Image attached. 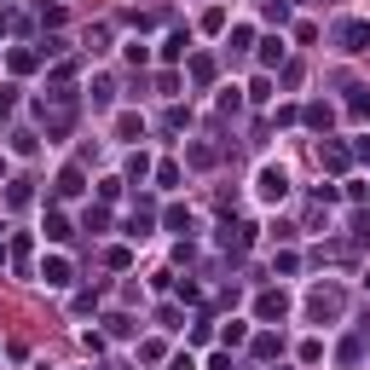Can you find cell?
<instances>
[{"mask_svg":"<svg viewBox=\"0 0 370 370\" xmlns=\"http://www.w3.org/2000/svg\"><path fill=\"white\" fill-rule=\"evenodd\" d=\"M255 191H261V203H284L289 197V174L284 168H261L255 174Z\"/></svg>","mask_w":370,"mask_h":370,"instance_id":"obj_1","label":"cell"},{"mask_svg":"<svg viewBox=\"0 0 370 370\" xmlns=\"http://www.w3.org/2000/svg\"><path fill=\"white\" fill-rule=\"evenodd\" d=\"M307 313L318 318V324H324V318H342V295H335V289H324V284H318L313 295H307Z\"/></svg>","mask_w":370,"mask_h":370,"instance_id":"obj_2","label":"cell"},{"mask_svg":"<svg viewBox=\"0 0 370 370\" xmlns=\"http://www.w3.org/2000/svg\"><path fill=\"white\" fill-rule=\"evenodd\" d=\"M342 53H370V24H342Z\"/></svg>","mask_w":370,"mask_h":370,"instance_id":"obj_3","label":"cell"},{"mask_svg":"<svg viewBox=\"0 0 370 370\" xmlns=\"http://www.w3.org/2000/svg\"><path fill=\"white\" fill-rule=\"evenodd\" d=\"M255 313H261V318H284L289 313V295H284V289H266V295L255 301Z\"/></svg>","mask_w":370,"mask_h":370,"instance_id":"obj_4","label":"cell"},{"mask_svg":"<svg viewBox=\"0 0 370 370\" xmlns=\"http://www.w3.org/2000/svg\"><path fill=\"white\" fill-rule=\"evenodd\" d=\"M82 191H87L82 168H64V174H58V197H82Z\"/></svg>","mask_w":370,"mask_h":370,"instance_id":"obj_5","label":"cell"},{"mask_svg":"<svg viewBox=\"0 0 370 370\" xmlns=\"http://www.w3.org/2000/svg\"><path fill=\"white\" fill-rule=\"evenodd\" d=\"M335 359H342V364L353 370V364H359V359H364V335H347V342H342V347H335Z\"/></svg>","mask_w":370,"mask_h":370,"instance_id":"obj_6","label":"cell"},{"mask_svg":"<svg viewBox=\"0 0 370 370\" xmlns=\"http://www.w3.org/2000/svg\"><path fill=\"white\" fill-rule=\"evenodd\" d=\"M41 278L53 284V289H64V284H70V261H58V255H53V261L41 266Z\"/></svg>","mask_w":370,"mask_h":370,"instance_id":"obj_7","label":"cell"},{"mask_svg":"<svg viewBox=\"0 0 370 370\" xmlns=\"http://www.w3.org/2000/svg\"><path fill=\"white\" fill-rule=\"evenodd\" d=\"M185 53H191V29H174L163 41V58H185Z\"/></svg>","mask_w":370,"mask_h":370,"instance_id":"obj_8","label":"cell"},{"mask_svg":"<svg viewBox=\"0 0 370 370\" xmlns=\"http://www.w3.org/2000/svg\"><path fill=\"white\" fill-rule=\"evenodd\" d=\"M261 64H266V70H278V64H284V41H278V35L261 41Z\"/></svg>","mask_w":370,"mask_h":370,"instance_id":"obj_9","label":"cell"},{"mask_svg":"<svg viewBox=\"0 0 370 370\" xmlns=\"http://www.w3.org/2000/svg\"><path fill=\"white\" fill-rule=\"evenodd\" d=\"M347 110H353V116H359V122H370V87H353V99H347Z\"/></svg>","mask_w":370,"mask_h":370,"instance_id":"obj_10","label":"cell"},{"mask_svg":"<svg viewBox=\"0 0 370 370\" xmlns=\"http://www.w3.org/2000/svg\"><path fill=\"white\" fill-rule=\"evenodd\" d=\"M318 163H324V168H335V174H342V168H347V151H342V145H324V151H318Z\"/></svg>","mask_w":370,"mask_h":370,"instance_id":"obj_11","label":"cell"},{"mask_svg":"<svg viewBox=\"0 0 370 370\" xmlns=\"http://www.w3.org/2000/svg\"><path fill=\"white\" fill-rule=\"evenodd\" d=\"M191 82H197V87L214 82V58H191Z\"/></svg>","mask_w":370,"mask_h":370,"instance_id":"obj_12","label":"cell"},{"mask_svg":"<svg viewBox=\"0 0 370 370\" xmlns=\"http://www.w3.org/2000/svg\"><path fill=\"white\" fill-rule=\"evenodd\" d=\"M46 237H53V243H64V237H70V220H64V214H46Z\"/></svg>","mask_w":370,"mask_h":370,"instance_id":"obj_13","label":"cell"},{"mask_svg":"<svg viewBox=\"0 0 370 370\" xmlns=\"http://www.w3.org/2000/svg\"><path fill=\"white\" fill-rule=\"evenodd\" d=\"M35 64H41V53H29V46H24V53H12V70H18V75H29Z\"/></svg>","mask_w":370,"mask_h":370,"instance_id":"obj_14","label":"cell"},{"mask_svg":"<svg viewBox=\"0 0 370 370\" xmlns=\"http://www.w3.org/2000/svg\"><path fill=\"white\" fill-rule=\"evenodd\" d=\"M330 116H335L330 104H313V110H307V127H318V133H324V127H330Z\"/></svg>","mask_w":370,"mask_h":370,"instance_id":"obj_15","label":"cell"},{"mask_svg":"<svg viewBox=\"0 0 370 370\" xmlns=\"http://www.w3.org/2000/svg\"><path fill=\"white\" fill-rule=\"evenodd\" d=\"M156 185H163V191L180 185V163H163V168H156Z\"/></svg>","mask_w":370,"mask_h":370,"instance_id":"obj_16","label":"cell"},{"mask_svg":"<svg viewBox=\"0 0 370 370\" xmlns=\"http://www.w3.org/2000/svg\"><path fill=\"white\" fill-rule=\"evenodd\" d=\"M6 203H12V208H24V203H29V180H12V191H6Z\"/></svg>","mask_w":370,"mask_h":370,"instance_id":"obj_17","label":"cell"},{"mask_svg":"<svg viewBox=\"0 0 370 370\" xmlns=\"http://www.w3.org/2000/svg\"><path fill=\"white\" fill-rule=\"evenodd\" d=\"M237 342H249V324H237V318H232V324H226V347H237Z\"/></svg>","mask_w":370,"mask_h":370,"instance_id":"obj_18","label":"cell"},{"mask_svg":"<svg viewBox=\"0 0 370 370\" xmlns=\"http://www.w3.org/2000/svg\"><path fill=\"white\" fill-rule=\"evenodd\" d=\"M12 93H18V87H0V122H6L12 110H18V99H12Z\"/></svg>","mask_w":370,"mask_h":370,"instance_id":"obj_19","label":"cell"},{"mask_svg":"<svg viewBox=\"0 0 370 370\" xmlns=\"http://www.w3.org/2000/svg\"><path fill=\"white\" fill-rule=\"evenodd\" d=\"M168 370H197V364H191V353H180V359H174Z\"/></svg>","mask_w":370,"mask_h":370,"instance_id":"obj_20","label":"cell"},{"mask_svg":"<svg viewBox=\"0 0 370 370\" xmlns=\"http://www.w3.org/2000/svg\"><path fill=\"white\" fill-rule=\"evenodd\" d=\"M0 174H6V163H0Z\"/></svg>","mask_w":370,"mask_h":370,"instance_id":"obj_21","label":"cell"}]
</instances>
